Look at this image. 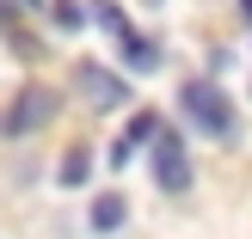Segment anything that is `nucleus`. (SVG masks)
<instances>
[{
	"label": "nucleus",
	"instance_id": "9",
	"mask_svg": "<svg viewBox=\"0 0 252 239\" xmlns=\"http://www.w3.org/2000/svg\"><path fill=\"white\" fill-rule=\"evenodd\" d=\"M123 61H129V68H154L160 49L148 43V37H135V31H129V37H123Z\"/></svg>",
	"mask_w": 252,
	"mask_h": 239
},
{
	"label": "nucleus",
	"instance_id": "2",
	"mask_svg": "<svg viewBox=\"0 0 252 239\" xmlns=\"http://www.w3.org/2000/svg\"><path fill=\"white\" fill-rule=\"evenodd\" d=\"M56 110H62V92H49V86H19V98H12L6 110H0V135L6 141H19V135H37V129H49L56 123Z\"/></svg>",
	"mask_w": 252,
	"mask_h": 239
},
{
	"label": "nucleus",
	"instance_id": "7",
	"mask_svg": "<svg viewBox=\"0 0 252 239\" xmlns=\"http://www.w3.org/2000/svg\"><path fill=\"white\" fill-rule=\"evenodd\" d=\"M62 184H68V190H74V184H86V172H93V147H80V141H74L68 147V154H62Z\"/></svg>",
	"mask_w": 252,
	"mask_h": 239
},
{
	"label": "nucleus",
	"instance_id": "6",
	"mask_svg": "<svg viewBox=\"0 0 252 239\" xmlns=\"http://www.w3.org/2000/svg\"><path fill=\"white\" fill-rule=\"evenodd\" d=\"M123 221H129V203H123L117 190H105V196H93V215H86V227H93V233H117Z\"/></svg>",
	"mask_w": 252,
	"mask_h": 239
},
{
	"label": "nucleus",
	"instance_id": "10",
	"mask_svg": "<svg viewBox=\"0 0 252 239\" xmlns=\"http://www.w3.org/2000/svg\"><path fill=\"white\" fill-rule=\"evenodd\" d=\"M56 19H62V31H80V25H86V12L74 6V0H56Z\"/></svg>",
	"mask_w": 252,
	"mask_h": 239
},
{
	"label": "nucleus",
	"instance_id": "3",
	"mask_svg": "<svg viewBox=\"0 0 252 239\" xmlns=\"http://www.w3.org/2000/svg\"><path fill=\"white\" fill-rule=\"evenodd\" d=\"M191 178H197V172H191V154H185V135L160 123V135H154V184L166 196H185Z\"/></svg>",
	"mask_w": 252,
	"mask_h": 239
},
{
	"label": "nucleus",
	"instance_id": "8",
	"mask_svg": "<svg viewBox=\"0 0 252 239\" xmlns=\"http://www.w3.org/2000/svg\"><path fill=\"white\" fill-rule=\"evenodd\" d=\"M93 19L105 25V37H117V43L129 37V12H123V6H111V0H98V6H93Z\"/></svg>",
	"mask_w": 252,
	"mask_h": 239
},
{
	"label": "nucleus",
	"instance_id": "1",
	"mask_svg": "<svg viewBox=\"0 0 252 239\" xmlns=\"http://www.w3.org/2000/svg\"><path fill=\"white\" fill-rule=\"evenodd\" d=\"M179 110H185V123L191 129H203L209 141H234V98L221 92L216 80H185L179 86Z\"/></svg>",
	"mask_w": 252,
	"mask_h": 239
},
{
	"label": "nucleus",
	"instance_id": "11",
	"mask_svg": "<svg viewBox=\"0 0 252 239\" xmlns=\"http://www.w3.org/2000/svg\"><path fill=\"white\" fill-rule=\"evenodd\" d=\"M0 37H12V12L6 6H0Z\"/></svg>",
	"mask_w": 252,
	"mask_h": 239
},
{
	"label": "nucleus",
	"instance_id": "12",
	"mask_svg": "<svg viewBox=\"0 0 252 239\" xmlns=\"http://www.w3.org/2000/svg\"><path fill=\"white\" fill-rule=\"evenodd\" d=\"M240 12H246V19H252V0H240Z\"/></svg>",
	"mask_w": 252,
	"mask_h": 239
},
{
	"label": "nucleus",
	"instance_id": "4",
	"mask_svg": "<svg viewBox=\"0 0 252 239\" xmlns=\"http://www.w3.org/2000/svg\"><path fill=\"white\" fill-rule=\"evenodd\" d=\"M74 80H80V98H86L93 110H117L123 98H129V80H123L117 68H105V61H80Z\"/></svg>",
	"mask_w": 252,
	"mask_h": 239
},
{
	"label": "nucleus",
	"instance_id": "5",
	"mask_svg": "<svg viewBox=\"0 0 252 239\" xmlns=\"http://www.w3.org/2000/svg\"><path fill=\"white\" fill-rule=\"evenodd\" d=\"M154 135H160V117L154 110H135V123L123 129V141H111V166H129V154L135 147H154Z\"/></svg>",
	"mask_w": 252,
	"mask_h": 239
}]
</instances>
